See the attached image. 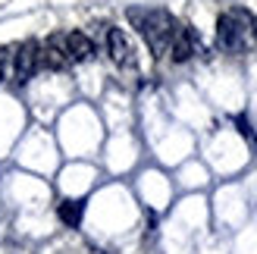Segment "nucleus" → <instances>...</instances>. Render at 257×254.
I'll list each match as a JSON object with an SVG mask.
<instances>
[{"label": "nucleus", "instance_id": "6", "mask_svg": "<svg viewBox=\"0 0 257 254\" xmlns=\"http://www.w3.org/2000/svg\"><path fill=\"white\" fill-rule=\"evenodd\" d=\"M107 50H110V60L122 69H132L135 66V57H132V44L122 29H110L107 32Z\"/></svg>", "mask_w": 257, "mask_h": 254}, {"label": "nucleus", "instance_id": "8", "mask_svg": "<svg viewBox=\"0 0 257 254\" xmlns=\"http://www.w3.org/2000/svg\"><path fill=\"white\" fill-rule=\"evenodd\" d=\"M57 217L63 226H69V229H79L82 226V217H85V201L82 198H63L57 204Z\"/></svg>", "mask_w": 257, "mask_h": 254}, {"label": "nucleus", "instance_id": "11", "mask_svg": "<svg viewBox=\"0 0 257 254\" xmlns=\"http://www.w3.org/2000/svg\"><path fill=\"white\" fill-rule=\"evenodd\" d=\"M251 25H254V35H257V19H254V22H251Z\"/></svg>", "mask_w": 257, "mask_h": 254}, {"label": "nucleus", "instance_id": "10", "mask_svg": "<svg viewBox=\"0 0 257 254\" xmlns=\"http://www.w3.org/2000/svg\"><path fill=\"white\" fill-rule=\"evenodd\" d=\"M10 63H13V54L7 47H0V82L7 79V66H10Z\"/></svg>", "mask_w": 257, "mask_h": 254}, {"label": "nucleus", "instance_id": "5", "mask_svg": "<svg viewBox=\"0 0 257 254\" xmlns=\"http://www.w3.org/2000/svg\"><path fill=\"white\" fill-rule=\"evenodd\" d=\"M41 66L54 69V72L69 66V54H66V41H63V35H50L47 41L41 44Z\"/></svg>", "mask_w": 257, "mask_h": 254}, {"label": "nucleus", "instance_id": "1", "mask_svg": "<svg viewBox=\"0 0 257 254\" xmlns=\"http://www.w3.org/2000/svg\"><path fill=\"white\" fill-rule=\"evenodd\" d=\"M128 22L141 32V38L148 41V47L154 50V57H163L173 44L176 35V19L166 10H128Z\"/></svg>", "mask_w": 257, "mask_h": 254}, {"label": "nucleus", "instance_id": "9", "mask_svg": "<svg viewBox=\"0 0 257 254\" xmlns=\"http://www.w3.org/2000/svg\"><path fill=\"white\" fill-rule=\"evenodd\" d=\"M235 125H238V132L241 135H245L248 138V142L257 148V135H254V129H251V122H248V116H241V113H238V116H235Z\"/></svg>", "mask_w": 257, "mask_h": 254}, {"label": "nucleus", "instance_id": "3", "mask_svg": "<svg viewBox=\"0 0 257 254\" xmlns=\"http://www.w3.org/2000/svg\"><path fill=\"white\" fill-rule=\"evenodd\" d=\"M38 69H41V44H38L35 38H25V41L13 50V79L22 88L35 79Z\"/></svg>", "mask_w": 257, "mask_h": 254}, {"label": "nucleus", "instance_id": "4", "mask_svg": "<svg viewBox=\"0 0 257 254\" xmlns=\"http://www.w3.org/2000/svg\"><path fill=\"white\" fill-rule=\"evenodd\" d=\"M198 47H201L198 32H195V29H188V25H182V29H176V35H173L170 57H173V63H188L191 57L198 54Z\"/></svg>", "mask_w": 257, "mask_h": 254}, {"label": "nucleus", "instance_id": "7", "mask_svg": "<svg viewBox=\"0 0 257 254\" xmlns=\"http://www.w3.org/2000/svg\"><path fill=\"white\" fill-rule=\"evenodd\" d=\"M63 41H66L69 63H85L94 57V41L85 32H69V35H63Z\"/></svg>", "mask_w": 257, "mask_h": 254}, {"label": "nucleus", "instance_id": "2", "mask_svg": "<svg viewBox=\"0 0 257 254\" xmlns=\"http://www.w3.org/2000/svg\"><path fill=\"white\" fill-rule=\"evenodd\" d=\"M254 19L248 16L245 10H232V13H223L216 19V44H220L226 54H238L241 44H245V32Z\"/></svg>", "mask_w": 257, "mask_h": 254}]
</instances>
